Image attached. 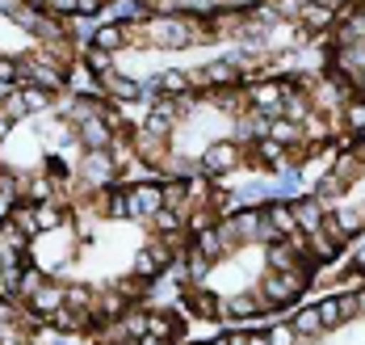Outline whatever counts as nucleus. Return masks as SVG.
<instances>
[{
	"mask_svg": "<svg viewBox=\"0 0 365 345\" xmlns=\"http://www.w3.org/2000/svg\"><path fill=\"white\" fill-rule=\"evenodd\" d=\"M84 59H88V72H101V76H106V72H113V51L97 46V42L88 46V55H84Z\"/></svg>",
	"mask_w": 365,
	"mask_h": 345,
	"instance_id": "nucleus-16",
	"label": "nucleus"
},
{
	"mask_svg": "<svg viewBox=\"0 0 365 345\" xmlns=\"http://www.w3.org/2000/svg\"><path fill=\"white\" fill-rule=\"evenodd\" d=\"M357 266H361V269H365V249H361V253H357Z\"/></svg>",
	"mask_w": 365,
	"mask_h": 345,
	"instance_id": "nucleus-52",
	"label": "nucleus"
},
{
	"mask_svg": "<svg viewBox=\"0 0 365 345\" xmlns=\"http://www.w3.org/2000/svg\"><path fill=\"white\" fill-rule=\"evenodd\" d=\"M344 186H349L344 177H324L319 181V198H336V194H344Z\"/></svg>",
	"mask_w": 365,
	"mask_h": 345,
	"instance_id": "nucleus-35",
	"label": "nucleus"
},
{
	"mask_svg": "<svg viewBox=\"0 0 365 345\" xmlns=\"http://www.w3.org/2000/svg\"><path fill=\"white\" fill-rule=\"evenodd\" d=\"M235 144H210V148H206V156H202V169H206V173H222V169H231V164H235Z\"/></svg>",
	"mask_w": 365,
	"mask_h": 345,
	"instance_id": "nucleus-8",
	"label": "nucleus"
},
{
	"mask_svg": "<svg viewBox=\"0 0 365 345\" xmlns=\"http://www.w3.org/2000/svg\"><path fill=\"white\" fill-rule=\"evenodd\" d=\"M269 341L273 345H298V333H294V324H277V329L269 333Z\"/></svg>",
	"mask_w": 365,
	"mask_h": 345,
	"instance_id": "nucleus-32",
	"label": "nucleus"
},
{
	"mask_svg": "<svg viewBox=\"0 0 365 345\" xmlns=\"http://www.w3.org/2000/svg\"><path fill=\"white\" fill-rule=\"evenodd\" d=\"M21 101H26V110H46V106H51V89H42V84L30 89V84H26V89H21Z\"/></svg>",
	"mask_w": 365,
	"mask_h": 345,
	"instance_id": "nucleus-22",
	"label": "nucleus"
},
{
	"mask_svg": "<svg viewBox=\"0 0 365 345\" xmlns=\"http://www.w3.org/2000/svg\"><path fill=\"white\" fill-rule=\"evenodd\" d=\"M9 126H13V118H9V114H4V110H0V139L9 135Z\"/></svg>",
	"mask_w": 365,
	"mask_h": 345,
	"instance_id": "nucleus-46",
	"label": "nucleus"
},
{
	"mask_svg": "<svg viewBox=\"0 0 365 345\" xmlns=\"http://www.w3.org/2000/svg\"><path fill=\"white\" fill-rule=\"evenodd\" d=\"M264 219L273 224V231H277V236H294V231H298V215H294V206H286V202H273Z\"/></svg>",
	"mask_w": 365,
	"mask_h": 345,
	"instance_id": "nucleus-10",
	"label": "nucleus"
},
{
	"mask_svg": "<svg viewBox=\"0 0 365 345\" xmlns=\"http://www.w3.org/2000/svg\"><path fill=\"white\" fill-rule=\"evenodd\" d=\"M357 211H361V219H365V206H357Z\"/></svg>",
	"mask_w": 365,
	"mask_h": 345,
	"instance_id": "nucleus-54",
	"label": "nucleus"
},
{
	"mask_svg": "<svg viewBox=\"0 0 365 345\" xmlns=\"http://www.w3.org/2000/svg\"><path fill=\"white\" fill-rule=\"evenodd\" d=\"M328 206L324 202H315V198H302V202H294V215H298V228H307V231H319L324 228V215Z\"/></svg>",
	"mask_w": 365,
	"mask_h": 345,
	"instance_id": "nucleus-7",
	"label": "nucleus"
},
{
	"mask_svg": "<svg viewBox=\"0 0 365 345\" xmlns=\"http://www.w3.org/2000/svg\"><path fill=\"white\" fill-rule=\"evenodd\" d=\"M349 131H365V101H349Z\"/></svg>",
	"mask_w": 365,
	"mask_h": 345,
	"instance_id": "nucleus-33",
	"label": "nucleus"
},
{
	"mask_svg": "<svg viewBox=\"0 0 365 345\" xmlns=\"http://www.w3.org/2000/svg\"><path fill=\"white\" fill-rule=\"evenodd\" d=\"M151 34H155L160 46H185V42H193V21H177V17H168V21H155Z\"/></svg>",
	"mask_w": 365,
	"mask_h": 345,
	"instance_id": "nucleus-2",
	"label": "nucleus"
},
{
	"mask_svg": "<svg viewBox=\"0 0 365 345\" xmlns=\"http://www.w3.org/2000/svg\"><path fill=\"white\" fill-rule=\"evenodd\" d=\"M147 333L151 337H168V333H177V320L173 316H147Z\"/></svg>",
	"mask_w": 365,
	"mask_h": 345,
	"instance_id": "nucleus-24",
	"label": "nucleus"
},
{
	"mask_svg": "<svg viewBox=\"0 0 365 345\" xmlns=\"http://www.w3.org/2000/svg\"><path fill=\"white\" fill-rule=\"evenodd\" d=\"M113 177V160L106 152H88V160H84V181L88 186H110Z\"/></svg>",
	"mask_w": 365,
	"mask_h": 345,
	"instance_id": "nucleus-6",
	"label": "nucleus"
},
{
	"mask_svg": "<svg viewBox=\"0 0 365 345\" xmlns=\"http://www.w3.org/2000/svg\"><path fill=\"white\" fill-rule=\"evenodd\" d=\"M42 282H46V278H42L38 269H21V282H17V286H21L26 295H34V291H38V286H42Z\"/></svg>",
	"mask_w": 365,
	"mask_h": 345,
	"instance_id": "nucleus-36",
	"label": "nucleus"
},
{
	"mask_svg": "<svg viewBox=\"0 0 365 345\" xmlns=\"http://www.w3.org/2000/svg\"><path fill=\"white\" fill-rule=\"evenodd\" d=\"M185 194H189V186H185V181H168V186H164V206H173V211H181Z\"/></svg>",
	"mask_w": 365,
	"mask_h": 345,
	"instance_id": "nucleus-26",
	"label": "nucleus"
},
{
	"mask_svg": "<svg viewBox=\"0 0 365 345\" xmlns=\"http://www.w3.org/2000/svg\"><path fill=\"white\" fill-rule=\"evenodd\" d=\"M311 286V278H302L298 266L294 269H277V274H264V286H260V295L269 299V304H294L302 291Z\"/></svg>",
	"mask_w": 365,
	"mask_h": 345,
	"instance_id": "nucleus-1",
	"label": "nucleus"
},
{
	"mask_svg": "<svg viewBox=\"0 0 365 345\" xmlns=\"http://www.w3.org/2000/svg\"><path fill=\"white\" fill-rule=\"evenodd\" d=\"M331 17H336V9H331V4H319V0H315V4H307V9H302V21H307V26H311V30H319V26H328Z\"/></svg>",
	"mask_w": 365,
	"mask_h": 345,
	"instance_id": "nucleus-15",
	"label": "nucleus"
},
{
	"mask_svg": "<svg viewBox=\"0 0 365 345\" xmlns=\"http://www.w3.org/2000/svg\"><path fill=\"white\" fill-rule=\"evenodd\" d=\"M260 219L264 215H256V211H244V215H235L227 228H219L222 236H227V244L235 240V244H244V240H252V236H260Z\"/></svg>",
	"mask_w": 365,
	"mask_h": 345,
	"instance_id": "nucleus-4",
	"label": "nucleus"
},
{
	"mask_svg": "<svg viewBox=\"0 0 365 345\" xmlns=\"http://www.w3.org/2000/svg\"><path fill=\"white\" fill-rule=\"evenodd\" d=\"M0 110H4V114H9L13 122H17V118L26 114V101H21V93H13V97H4V106H0Z\"/></svg>",
	"mask_w": 365,
	"mask_h": 345,
	"instance_id": "nucleus-37",
	"label": "nucleus"
},
{
	"mask_svg": "<svg viewBox=\"0 0 365 345\" xmlns=\"http://www.w3.org/2000/svg\"><path fill=\"white\" fill-rule=\"evenodd\" d=\"M139 345H164V341H160V337H151V333H147V337H139Z\"/></svg>",
	"mask_w": 365,
	"mask_h": 345,
	"instance_id": "nucleus-48",
	"label": "nucleus"
},
{
	"mask_svg": "<svg viewBox=\"0 0 365 345\" xmlns=\"http://www.w3.org/2000/svg\"><path fill=\"white\" fill-rule=\"evenodd\" d=\"M231 345H248V337H231Z\"/></svg>",
	"mask_w": 365,
	"mask_h": 345,
	"instance_id": "nucleus-51",
	"label": "nucleus"
},
{
	"mask_svg": "<svg viewBox=\"0 0 365 345\" xmlns=\"http://www.w3.org/2000/svg\"><path fill=\"white\" fill-rule=\"evenodd\" d=\"M13 224L26 231V236H34V231H38V215H34V206H17V211H13Z\"/></svg>",
	"mask_w": 365,
	"mask_h": 345,
	"instance_id": "nucleus-25",
	"label": "nucleus"
},
{
	"mask_svg": "<svg viewBox=\"0 0 365 345\" xmlns=\"http://www.w3.org/2000/svg\"><path fill=\"white\" fill-rule=\"evenodd\" d=\"M151 224H155L160 231H177V211H173V206H164V211H155V215H151Z\"/></svg>",
	"mask_w": 365,
	"mask_h": 345,
	"instance_id": "nucleus-31",
	"label": "nucleus"
},
{
	"mask_svg": "<svg viewBox=\"0 0 365 345\" xmlns=\"http://www.w3.org/2000/svg\"><path fill=\"white\" fill-rule=\"evenodd\" d=\"M46 194H51V181H46V177H38L34 186H30V198H38V202H42Z\"/></svg>",
	"mask_w": 365,
	"mask_h": 345,
	"instance_id": "nucleus-42",
	"label": "nucleus"
},
{
	"mask_svg": "<svg viewBox=\"0 0 365 345\" xmlns=\"http://www.w3.org/2000/svg\"><path fill=\"white\" fill-rule=\"evenodd\" d=\"M80 139H84V148H88V152H106V148L113 144L110 122H101L97 114H93V118H84V122H80Z\"/></svg>",
	"mask_w": 365,
	"mask_h": 345,
	"instance_id": "nucleus-3",
	"label": "nucleus"
},
{
	"mask_svg": "<svg viewBox=\"0 0 365 345\" xmlns=\"http://www.w3.org/2000/svg\"><path fill=\"white\" fill-rule=\"evenodd\" d=\"M197 253H202V257H210V261H219L222 253H227V236L206 228L202 236H197Z\"/></svg>",
	"mask_w": 365,
	"mask_h": 345,
	"instance_id": "nucleus-13",
	"label": "nucleus"
},
{
	"mask_svg": "<svg viewBox=\"0 0 365 345\" xmlns=\"http://www.w3.org/2000/svg\"><path fill=\"white\" fill-rule=\"evenodd\" d=\"M189 304H193L197 316H219V299H215V295H193Z\"/></svg>",
	"mask_w": 365,
	"mask_h": 345,
	"instance_id": "nucleus-30",
	"label": "nucleus"
},
{
	"mask_svg": "<svg viewBox=\"0 0 365 345\" xmlns=\"http://www.w3.org/2000/svg\"><path fill=\"white\" fill-rule=\"evenodd\" d=\"M160 266H164V261H160V257H155V249H143V253H139V257H135V274H139V278H143V282H151V278H155V274H160Z\"/></svg>",
	"mask_w": 365,
	"mask_h": 345,
	"instance_id": "nucleus-17",
	"label": "nucleus"
},
{
	"mask_svg": "<svg viewBox=\"0 0 365 345\" xmlns=\"http://www.w3.org/2000/svg\"><path fill=\"white\" fill-rule=\"evenodd\" d=\"M4 215H9V194L0 190V219H4Z\"/></svg>",
	"mask_w": 365,
	"mask_h": 345,
	"instance_id": "nucleus-47",
	"label": "nucleus"
},
{
	"mask_svg": "<svg viewBox=\"0 0 365 345\" xmlns=\"http://www.w3.org/2000/svg\"><path fill=\"white\" fill-rule=\"evenodd\" d=\"M126 333L130 337H147V316H126Z\"/></svg>",
	"mask_w": 365,
	"mask_h": 345,
	"instance_id": "nucleus-38",
	"label": "nucleus"
},
{
	"mask_svg": "<svg viewBox=\"0 0 365 345\" xmlns=\"http://www.w3.org/2000/svg\"><path fill=\"white\" fill-rule=\"evenodd\" d=\"M0 13H4V17H13V21H17V17H21V13H26V9H21V0H0Z\"/></svg>",
	"mask_w": 365,
	"mask_h": 345,
	"instance_id": "nucleus-40",
	"label": "nucleus"
},
{
	"mask_svg": "<svg viewBox=\"0 0 365 345\" xmlns=\"http://www.w3.org/2000/svg\"><path fill=\"white\" fill-rule=\"evenodd\" d=\"M68 304L84 307V304H88V291H84V286H72V291H68Z\"/></svg>",
	"mask_w": 365,
	"mask_h": 345,
	"instance_id": "nucleus-41",
	"label": "nucleus"
},
{
	"mask_svg": "<svg viewBox=\"0 0 365 345\" xmlns=\"http://www.w3.org/2000/svg\"><path fill=\"white\" fill-rule=\"evenodd\" d=\"M106 211H110L113 219H126V215H135V198H130L126 190H113V194H110V206H106Z\"/></svg>",
	"mask_w": 365,
	"mask_h": 345,
	"instance_id": "nucleus-20",
	"label": "nucleus"
},
{
	"mask_svg": "<svg viewBox=\"0 0 365 345\" xmlns=\"http://www.w3.org/2000/svg\"><path fill=\"white\" fill-rule=\"evenodd\" d=\"M130 198H135V215H147V219L164 206V190H160V186H139Z\"/></svg>",
	"mask_w": 365,
	"mask_h": 345,
	"instance_id": "nucleus-11",
	"label": "nucleus"
},
{
	"mask_svg": "<svg viewBox=\"0 0 365 345\" xmlns=\"http://www.w3.org/2000/svg\"><path fill=\"white\" fill-rule=\"evenodd\" d=\"M34 215H38V231H51V228H59V224H63L59 206H51V202H38Z\"/></svg>",
	"mask_w": 365,
	"mask_h": 345,
	"instance_id": "nucleus-21",
	"label": "nucleus"
},
{
	"mask_svg": "<svg viewBox=\"0 0 365 345\" xmlns=\"http://www.w3.org/2000/svg\"><path fill=\"white\" fill-rule=\"evenodd\" d=\"M110 345H139V341H130V337H126V341H110Z\"/></svg>",
	"mask_w": 365,
	"mask_h": 345,
	"instance_id": "nucleus-53",
	"label": "nucleus"
},
{
	"mask_svg": "<svg viewBox=\"0 0 365 345\" xmlns=\"http://www.w3.org/2000/svg\"><path fill=\"white\" fill-rule=\"evenodd\" d=\"M231 316H256V307H260V299H256V295H235V299H231Z\"/></svg>",
	"mask_w": 365,
	"mask_h": 345,
	"instance_id": "nucleus-27",
	"label": "nucleus"
},
{
	"mask_svg": "<svg viewBox=\"0 0 365 345\" xmlns=\"http://www.w3.org/2000/svg\"><path fill=\"white\" fill-rule=\"evenodd\" d=\"M349 80H353L357 89H365V64H361V68H357V72H349Z\"/></svg>",
	"mask_w": 365,
	"mask_h": 345,
	"instance_id": "nucleus-45",
	"label": "nucleus"
},
{
	"mask_svg": "<svg viewBox=\"0 0 365 345\" xmlns=\"http://www.w3.org/2000/svg\"><path fill=\"white\" fill-rule=\"evenodd\" d=\"M122 30H118V26H106V30H97V46H106V51H118V46H122Z\"/></svg>",
	"mask_w": 365,
	"mask_h": 345,
	"instance_id": "nucleus-29",
	"label": "nucleus"
},
{
	"mask_svg": "<svg viewBox=\"0 0 365 345\" xmlns=\"http://www.w3.org/2000/svg\"><path fill=\"white\" fill-rule=\"evenodd\" d=\"M269 139H277V144L294 148V144L302 139V122H294V118H277V122H269Z\"/></svg>",
	"mask_w": 365,
	"mask_h": 345,
	"instance_id": "nucleus-12",
	"label": "nucleus"
},
{
	"mask_svg": "<svg viewBox=\"0 0 365 345\" xmlns=\"http://www.w3.org/2000/svg\"><path fill=\"white\" fill-rule=\"evenodd\" d=\"M68 304V291L63 286H55V282H42L34 291V307H38V316H55L59 307Z\"/></svg>",
	"mask_w": 365,
	"mask_h": 345,
	"instance_id": "nucleus-5",
	"label": "nucleus"
},
{
	"mask_svg": "<svg viewBox=\"0 0 365 345\" xmlns=\"http://www.w3.org/2000/svg\"><path fill=\"white\" fill-rule=\"evenodd\" d=\"M106 0H76V13H97Z\"/></svg>",
	"mask_w": 365,
	"mask_h": 345,
	"instance_id": "nucleus-43",
	"label": "nucleus"
},
{
	"mask_svg": "<svg viewBox=\"0 0 365 345\" xmlns=\"http://www.w3.org/2000/svg\"><path fill=\"white\" fill-rule=\"evenodd\" d=\"M290 324H294L298 337H319V333H324V316H319V307H298Z\"/></svg>",
	"mask_w": 365,
	"mask_h": 345,
	"instance_id": "nucleus-9",
	"label": "nucleus"
},
{
	"mask_svg": "<svg viewBox=\"0 0 365 345\" xmlns=\"http://www.w3.org/2000/svg\"><path fill=\"white\" fill-rule=\"evenodd\" d=\"M319 316H324V329H336V324H344V304L340 299H324Z\"/></svg>",
	"mask_w": 365,
	"mask_h": 345,
	"instance_id": "nucleus-23",
	"label": "nucleus"
},
{
	"mask_svg": "<svg viewBox=\"0 0 365 345\" xmlns=\"http://www.w3.org/2000/svg\"><path fill=\"white\" fill-rule=\"evenodd\" d=\"M46 9H55V13H76V0H51Z\"/></svg>",
	"mask_w": 365,
	"mask_h": 345,
	"instance_id": "nucleus-44",
	"label": "nucleus"
},
{
	"mask_svg": "<svg viewBox=\"0 0 365 345\" xmlns=\"http://www.w3.org/2000/svg\"><path fill=\"white\" fill-rule=\"evenodd\" d=\"M248 345H273L269 337H248Z\"/></svg>",
	"mask_w": 365,
	"mask_h": 345,
	"instance_id": "nucleus-49",
	"label": "nucleus"
},
{
	"mask_svg": "<svg viewBox=\"0 0 365 345\" xmlns=\"http://www.w3.org/2000/svg\"><path fill=\"white\" fill-rule=\"evenodd\" d=\"M231 4H235V9H248V4H252V0H231Z\"/></svg>",
	"mask_w": 365,
	"mask_h": 345,
	"instance_id": "nucleus-50",
	"label": "nucleus"
},
{
	"mask_svg": "<svg viewBox=\"0 0 365 345\" xmlns=\"http://www.w3.org/2000/svg\"><path fill=\"white\" fill-rule=\"evenodd\" d=\"M294 257H302V253L294 249L290 236H286V244H282V240H273V249H269V261H273L277 269H294Z\"/></svg>",
	"mask_w": 365,
	"mask_h": 345,
	"instance_id": "nucleus-14",
	"label": "nucleus"
},
{
	"mask_svg": "<svg viewBox=\"0 0 365 345\" xmlns=\"http://www.w3.org/2000/svg\"><path fill=\"white\" fill-rule=\"evenodd\" d=\"M282 156H286V144H277V139H269V135H264V144H260V160L282 164Z\"/></svg>",
	"mask_w": 365,
	"mask_h": 345,
	"instance_id": "nucleus-28",
	"label": "nucleus"
},
{
	"mask_svg": "<svg viewBox=\"0 0 365 345\" xmlns=\"http://www.w3.org/2000/svg\"><path fill=\"white\" fill-rule=\"evenodd\" d=\"M206 269H210V257H202V253L193 249V253H189V278H197V282H202V278H206Z\"/></svg>",
	"mask_w": 365,
	"mask_h": 345,
	"instance_id": "nucleus-34",
	"label": "nucleus"
},
{
	"mask_svg": "<svg viewBox=\"0 0 365 345\" xmlns=\"http://www.w3.org/2000/svg\"><path fill=\"white\" fill-rule=\"evenodd\" d=\"M13 76H21V68H17L13 59H0V84H9Z\"/></svg>",
	"mask_w": 365,
	"mask_h": 345,
	"instance_id": "nucleus-39",
	"label": "nucleus"
},
{
	"mask_svg": "<svg viewBox=\"0 0 365 345\" xmlns=\"http://www.w3.org/2000/svg\"><path fill=\"white\" fill-rule=\"evenodd\" d=\"M0 93H4V84H0Z\"/></svg>",
	"mask_w": 365,
	"mask_h": 345,
	"instance_id": "nucleus-55",
	"label": "nucleus"
},
{
	"mask_svg": "<svg viewBox=\"0 0 365 345\" xmlns=\"http://www.w3.org/2000/svg\"><path fill=\"white\" fill-rule=\"evenodd\" d=\"M189 84H193V76H185V72H164V76L155 80L160 93H189Z\"/></svg>",
	"mask_w": 365,
	"mask_h": 345,
	"instance_id": "nucleus-19",
	"label": "nucleus"
},
{
	"mask_svg": "<svg viewBox=\"0 0 365 345\" xmlns=\"http://www.w3.org/2000/svg\"><path fill=\"white\" fill-rule=\"evenodd\" d=\"M106 89H110L113 97H126V101H130V97H139V84H135V80H126V76H118V72H106Z\"/></svg>",
	"mask_w": 365,
	"mask_h": 345,
	"instance_id": "nucleus-18",
	"label": "nucleus"
}]
</instances>
